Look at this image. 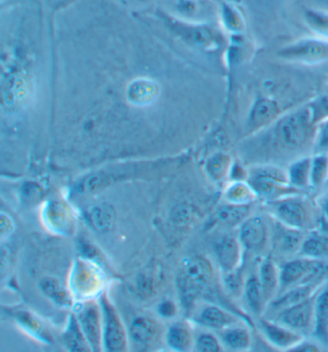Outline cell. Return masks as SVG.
I'll return each mask as SVG.
<instances>
[{
  "mask_svg": "<svg viewBox=\"0 0 328 352\" xmlns=\"http://www.w3.org/2000/svg\"><path fill=\"white\" fill-rule=\"evenodd\" d=\"M248 183L257 197L267 203L298 195L301 192L290 184L288 173L275 166H261L250 170Z\"/></svg>",
  "mask_w": 328,
  "mask_h": 352,
  "instance_id": "1",
  "label": "cell"
},
{
  "mask_svg": "<svg viewBox=\"0 0 328 352\" xmlns=\"http://www.w3.org/2000/svg\"><path fill=\"white\" fill-rule=\"evenodd\" d=\"M327 272L328 265L323 261L299 256L285 263L280 268V292L282 293L298 285L323 283Z\"/></svg>",
  "mask_w": 328,
  "mask_h": 352,
  "instance_id": "2",
  "label": "cell"
},
{
  "mask_svg": "<svg viewBox=\"0 0 328 352\" xmlns=\"http://www.w3.org/2000/svg\"><path fill=\"white\" fill-rule=\"evenodd\" d=\"M267 205L272 217L285 226L303 232L313 227L312 208L298 195L280 199Z\"/></svg>",
  "mask_w": 328,
  "mask_h": 352,
  "instance_id": "3",
  "label": "cell"
},
{
  "mask_svg": "<svg viewBox=\"0 0 328 352\" xmlns=\"http://www.w3.org/2000/svg\"><path fill=\"white\" fill-rule=\"evenodd\" d=\"M312 129V118L308 109L299 110L280 120L275 136L282 147L298 150L307 143Z\"/></svg>",
  "mask_w": 328,
  "mask_h": 352,
  "instance_id": "4",
  "label": "cell"
},
{
  "mask_svg": "<svg viewBox=\"0 0 328 352\" xmlns=\"http://www.w3.org/2000/svg\"><path fill=\"white\" fill-rule=\"evenodd\" d=\"M213 278V268L204 258H188L179 270L177 283L187 299L200 296L209 286Z\"/></svg>",
  "mask_w": 328,
  "mask_h": 352,
  "instance_id": "5",
  "label": "cell"
},
{
  "mask_svg": "<svg viewBox=\"0 0 328 352\" xmlns=\"http://www.w3.org/2000/svg\"><path fill=\"white\" fill-rule=\"evenodd\" d=\"M279 57L298 63L315 64L328 59V43L323 41L305 39L283 47Z\"/></svg>",
  "mask_w": 328,
  "mask_h": 352,
  "instance_id": "6",
  "label": "cell"
},
{
  "mask_svg": "<svg viewBox=\"0 0 328 352\" xmlns=\"http://www.w3.org/2000/svg\"><path fill=\"white\" fill-rule=\"evenodd\" d=\"M315 294L305 300L279 311L274 320L303 334L313 331Z\"/></svg>",
  "mask_w": 328,
  "mask_h": 352,
  "instance_id": "7",
  "label": "cell"
},
{
  "mask_svg": "<svg viewBox=\"0 0 328 352\" xmlns=\"http://www.w3.org/2000/svg\"><path fill=\"white\" fill-rule=\"evenodd\" d=\"M258 327L267 342L280 351H290L305 339L303 333L296 331L277 320L260 318Z\"/></svg>",
  "mask_w": 328,
  "mask_h": 352,
  "instance_id": "8",
  "label": "cell"
},
{
  "mask_svg": "<svg viewBox=\"0 0 328 352\" xmlns=\"http://www.w3.org/2000/svg\"><path fill=\"white\" fill-rule=\"evenodd\" d=\"M239 241L246 250L258 252L267 245L269 227L260 215H250L239 226Z\"/></svg>",
  "mask_w": 328,
  "mask_h": 352,
  "instance_id": "9",
  "label": "cell"
},
{
  "mask_svg": "<svg viewBox=\"0 0 328 352\" xmlns=\"http://www.w3.org/2000/svg\"><path fill=\"white\" fill-rule=\"evenodd\" d=\"M244 248L239 239L234 236L222 239L215 248V256L222 272L229 273L240 268Z\"/></svg>",
  "mask_w": 328,
  "mask_h": 352,
  "instance_id": "10",
  "label": "cell"
},
{
  "mask_svg": "<svg viewBox=\"0 0 328 352\" xmlns=\"http://www.w3.org/2000/svg\"><path fill=\"white\" fill-rule=\"evenodd\" d=\"M313 334L322 346L328 347V281L315 294Z\"/></svg>",
  "mask_w": 328,
  "mask_h": 352,
  "instance_id": "11",
  "label": "cell"
},
{
  "mask_svg": "<svg viewBox=\"0 0 328 352\" xmlns=\"http://www.w3.org/2000/svg\"><path fill=\"white\" fill-rule=\"evenodd\" d=\"M103 311L105 316V344L109 351H124L126 346V333L115 313L106 300H103Z\"/></svg>",
  "mask_w": 328,
  "mask_h": 352,
  "instance_id": "12",
  "label": "cell"
},
{
  "mask_svg": "<svg viewBox=\"0 0 328 352\" xmlns=\"http://www.w3.org/2000/svg\"><path fill=\"white\" fill-rule=\"evenodd\" d=\"M257 276L269 306L280 292V268L277 267L272 258H264L258 267Z\"/></svg>",
  "mask_w": 328,
  "mask_h": 352,
  "instance_id": "13",
  "label": "cell"
},
{
  "mask_svg": "<svg viewBox=\"0 0 328 352\" xmlns=\"http://www.w3.org/2000/svg\"><path fill=\"white\" fill-rule=\"evenodd\" d=\"M322 284L309 283L292 287V288L282 292L281 294L274 299L268 307L272 308L274 312H279V311L283 310V309L289 307V306L294 305V304L301 302V301L311 298V296L317 293L318 288L322 286Z\"/></svg>",
  "mask_w": 328,
  "mask_h": 352,
  "instance_id": "14",
  "label": "cell"
},
{
  "mask_svg": "<svg viewBox=\"0 0 328 352\" xmlns=\"http://www.w3.org/2000/svg\"><path fill=\"white\" fill-rule=\"evenodd\" d=\"M277 221V220H275ZM277 234H275V245L280 252L285 254H298L304 238V232L299 231L277 221Z\"/></svg>",
  "mask_w": 328,
  "mask_h": 352,
  "instance_id": "15",
  "label": "cell"
},
{
  "mask_svg": "<svg viewBox=\"0 0 328 352\" xmlns=\"http://www.w3.org/2000/svg\"><path fill=\"white\" fill-rule=\"evenodd\" d=\"M200 322L204 327L222 331L226 328L236 325L238 318L233 314L229 313L224 309L210 306L201 312Z\"/></svg>",
  "mask_w": 328,
  "mask_h": 352,
  "instance_id": "16",
  "label": "cell"
},
{
  "mask_svg": "<svg viewBox=\"0 0 328 352\" xmlns=\"http://www.w3.org/2000/svg\"><path fill=\"white\" fill-rule=\"evenodd\" d=\"M248 307L253 314L260 317L268 308V303L266 301L262 287L258 279L257 275H251L246 279L245 291H244Z\"/></svg>",
  "mask_w": 328,
  "mask_h": 352,
  "instance_id": "17",
  "label": "cell"
},
{
  "mask_svg": "<svg viewBox=\"0 0 328 352\" xmlns=\"http://www.w3.org/2000/svg\"><path fill=\"white\" fill-rule=\"evenodd\" d=\"M79 320L91 346L97 349L99 347L100 327L97 308L93 305L86 306L79 314Z\"/></svg>",
  "mask_w": 328,
  "mask_h": 352,
  "instance_id": "18",
  "label": "cell"
},
{
  "mask_svg": "<svg viewBox=\"0 0 328 352\" xmlns=\"http://www.w3.org/2000/svg\"><path fill=\"white\" fill-rule=\"evenodd\" d=\"M298 256L312 260L323 261L328 258V236L322 234H311L304 238Z\"/></svg>",
  "mask_w": 328,
  "mask_h": 352,
  "instance_id": "19",
  "label": "cell"
},
{
  "mask_svg": "<svg viewBox=\"0 0 328 352\" xmlns=\"http://www.w3.org/2000/svg\"><path fill=\"white\" fill-rule=\"evenodd\" d=\"M160 330L156 322L150 318H141L136 320L131 327V335L134 341L142 346H150L159 338Z\"/></svg>",
  "mask_w": 328,
  "mask_h": 352,
  "instance_id": "20",
  "label": "cell"
},
{
  "mask_svg": "<svg viewBox=\"0 0 328 352\" xmlns=\"http://www.w3.org/2000/svg\"><path fill=\"white\" fill-rule=\"evenodd\" d=\"M222 340L224 346L233 351H248L253 342V338L248 329L243 327H236V325L222 330Z\"/></svg>",
  "mask_w": 328,
  "mask_h": 352,
  "instance_id": "21",
  "label": "cell"
},
{
  "mask_svg": "<svg viewBox=\"0 0 328 352\" xmlns=\"http://www.w3.org/2000/svg\"><path fill=\"white\" fill-rule=\"evenodd\" d=\"M251 206L227 204L218 212L217 219L227 226H240L251 215Z\"/></svg>",
  "mask_w": 328,
  "mask_h": 352,
  "instance_id": "22",
  "label": "cell"
},
{
  "mask_svg": "<svg viewBox=\"0 0 328 352\" xmlns=\"http://www.w3.org/2000/svg\"><path fill=\"white\" fill-rule=\"evenodd\" d=\"M224 198L229 204L234 205H253L258 199L250 184L243 181H236L227 188Z\"/></svg>",
  "mask_w": 328,
  "mask_h": 352,
  "instance_id": "23",
  "label": "cell"
},
{
  "mask_svg": "<svg viewBox=\"0 0 328 352\" xmlns=\"http://www.w3.org/2000/svg\"><path fill=\"white\" fill-rule=\"evenodd\" d=\"M279 109L274 102L262 99L256 102L250 117V126L253 129H259L270 123L277 117Z\"/></svg>",
  "mask_w": 328,
  "mask_h": 352,
  "instance_id": "24",
  "label": "cell"
},
{
  "mask_svg": "<svg viewBox=\"0 0 328 352\" xmlns=\"http://www.w3.org/2000/svg\"><path fill=\"white\" fill-rule=\"evenodd\" d=\"M311 164L312 159L305 157L294 162L288 170V178L292 186L301 190L311 186Z\"/></svg>",
  "mask_w": 328,
  "mask_h": 352,
  "instance_id": "25",
  "label": "cell"
},
{
  "mask_svg": "<svg viewBox=\"0 0 328 352\" xmlns=\"http://www.w3.org/2000/svg\"><path fill=\"white\" fill-rule=\"evenodd\" d=\"M89 219L93 228L99 232H107L113 227L116 212L111 206L108 204H102L91 210Z\"/></svg>",
  "mask_w": 328,
  "mask_h": 352,
  "instance_id": "26",
  "label": "cell"
},
{
  "mask_svg": "<svg viewBox=\"0 0 328 352\" xmlns=\"http://www.w3.org/2000/svg\"><path fill=\"white\" fill-rule=\"evenodd\" d=\"M47 217L49 220L50 225L54 226V229L58 230L60 232L71 230V214H69L67 208H64L61 204H51L47 208Z\"/></svg>",
  "mask_w": 328,
  "mask_h": 352,
  "instance_id": "27",
  "label": "cell"
},
{
  "mask_svg": "<svg viewBox=\"0 0 328 352\" xmlns=\"http://www.w3.org/2000/svg\"><path fill=\"white\" fill-rule=\"evenodd\" d=\"M157 95L156 87L154 83L150 81H137L130 87V93L129 97L134 104H148L154 100L155 96Z\"/></svg>",
  "mask_w": 328,
  "mask_h": 352,
  "instance_id": "28",
  "label": "cell"
},
{
  "mask_svg": "<svg viewBox=\"0 0 328 352\" xmlns=\"http://www.w3.org/2000/svg\"><path fill=\"white\" fill-rule=\"evenodd\" d=\"M328 177V157L327 155H316L311 164V186L318 188L325 184Z\"/></svg>",
  "mask_w": 328,
  "mask_h": 352,
  "instance_id": "29",
  "label": "cell"
},
{
  "mask_svg": "<svg viewBox=\"0 0 328 352\" xmlns=\"http://www.w3.org/2000/svg\"><path fill=\"white\" fill-rule=\"evenodd\" d=\"M305 21L308 28L316 34L328 39V14L322 11L307 10L305 12Z\"/></svg>",
  "mask_w": 328,
  "mask_h": 352,
  "instance_id": "30",
  "label": "cell"
},
{
  "mask_svg": "<svg viewBox=\"0 0 328 352\" xmlns=\"http://www.w3.org/2000/svg\"><path fill=\"white\" fill-rule=\"evenodd\" d=\"M231 157L224 154L213 155L207 162V172L215 181H221L229 172Z\"/></svg>",
  "mask_w": 328,
  "mask_h": 352,
  "instance_id": "31",
  "label": "cell"
},
{
  "mask_svg": "<svg viewBox=\"0 0 328 352\" xmlns=\"http://www.w3.org/2000/svg\"><path fill=\"white\" fill-rule=\"evenodd\" d=\"M224 284L227 293L233 298H238L244 296L246 279L240 272V268L234 272L224 273Z\"/></svg>",
  "mask_w": 328,
  "mask_h": 352,
  "instance_id": "32",
  "label": "cell"
},
{
  "mask_svg": "<svg viewBox=\"0 0 328 352\" xmlns=\"http://www.w3.org/2000/svg\"><path fill=\"white\" fill-rule=\"evenodd\" d=\"M167 342L172 349L185 351L190 346V332L185 327H179V325L172 327L167 334Z\"/></svg>",
  "mask_w": 328,
  "mask_h": 352,
  "instance_id": "33",
  "label": "cell"
},
{
  "mask_svg": "<svg viewBox=\"0 0 328 352\" xmlns=\"http://www.w3.org/2000/svg\"><path fill=\"white\" fill-rule=\"evenodd\" d=\"M40 286H42L45 294L54 299L55 302L61 304V305L69 304L68 294L61 288L58 282L52 279H45L42 282Z\"/></svg>",
  "mask_w": 328,
  "mask_h": 352,
  "instance_id": "34",
  "label": "cell"
},
{
  "mask_svg": "<svg viewBox=\"0 0 328 352\" xmlns=\"http://www.w3.org/2000/svg\"><path fill=\"white\" fill-rule=\"evenodd\" d=\"M66 342L68 344L69 349L71 351H85L86 349L85 340L80 331H79L78 327L76 325L74 320H71V324H69V331L66 334Z\"/></svg>",
  "mask_w": 328,
  "mask_h": 352,
  "instance_id": "35",
  "label": "cell"
},
{
  "mask_svg": "<svg viewBox=\"0 0 328 352\" xmlns=\"http://www.w3.org/2000/svg\"><path fill=\"white\" fill-rule=\"evenodd\" d=\"M196 349L201 352H220L222 351L221 342L211 334H202L196 341Z\"/></svg>",
  "mask_w": 328,
  "mask_h": 352,
  "instance_id": "36",
  "label": "cell"
},
{
  "mask_svg": "<svg viewBox=\"0 0 328 352\" xmlns=\"http://www.w3.org/2000/svg\"><path fill=\"white\" fill-rule=\"evenodd\" d=\"M328 153V121L318 129L315 140V154L327 155Z\"/></svg>",
  "mask_w": 328,
  "mask_h": 352,
  "instance_id": "37",
  "label": "cell"
},
{
  "mask_svg": "<svg viewBox=\"0 0 328 352\" xmlns=\"http://www.w3.org/2000/svg\"><path fill=\"white\" fill-rule=\"evenodd\" d=\"M172 220L176 225H186L191 219V210L186 204H181L174 208L172 212Z\"/></svg>",
  "mask_w": 328,
  "mask_h": 352,
  "instance_id": "38",
  "label": "cell"
},
{
  "mask_svg": "<svg viewBox=\"0 0 328 352\" xmlns=\"http://www.w3.org/2000/svg\"><path fill=\"white\" fill-rule=\"evenodd\" d=\"M16 318L20 320L21 323L25 325L28 329L31 330L32 332L40 331V323L35 320L32 316H30V314L25 312H20L16 314Z\"/></svg>",
  "mask_w": 328,
  "mask_h": 352,
  "instance_id": "39",
  "label": "cell"
},
{
  "mask_svg": "<svg viewBox=\"0 0 328 352\" xmlns=\"http://www.w3.org/2000/svg\"><path fill=\"white\" fill-rule=\"evenodd\" d=\"M318 352L320 351V346L315 342L306 341L305 339L303 341L299 342L296 346L290 351V352Z\"/></svg>",
  "mask_w": 328,
  "mask_h": 352,
  "instance_id": "40",
  "label": "cell"
},
{
  "mask_svg": "<svg viewBox=\"0 0 328 352\" xmlns=\"http://www.w3.org/2000/svg\"><path fill=\"white\" fill-rule=\"evenodd\" d=\"M104 178H102V177L99 176H93L92 178L89 179L88 181L86 182V184L84 188H86V190L92 192V191H95L97 190V189L102 188V186H104Z\"/></svg>",
  "mask_w": 328,
  "mask_h": 352,
  "instance_id": "41",
  "label": "cell"
},
{
  "mask_svg": "<svg viewBox=\"0 0 328 352\" xmlns=\"http://www.w3.org/2000/svg\"><path fill=\"white\" fill-rule=\"evenodd\" d=\"M159 312L164 317L169 318L176 313V307H174V303L167 301V302L162 303L160 305Z\"/></svg>",
  "mask_w": 328,
  "mask_h": 352,
  "instance_id": "42",
  "label": "cell"
},
{
  "mask_svg": "<svg viewBox=\"0 0 328 352\" xmlns=\"http://www.w3.org/2000/svg\"><path fill=\"white\" fill-rule=\"evenodd\" d=\"M0 227H1V233L4 234L5 233H9V232L12 230V224L10 220H9L8 217H6L5 215H1V222H0Z\"/></svg>",
  "mask_w": 328,
  "mask_h": 352,
  "instance_id": "43",
  "label": "cell"
},
{
  "mask_svg": "<svg viewBox=\"0 0 328 352\" xmlns=\"http://www.w3.org/2000/svg\"><path fill=\"white\" fill-rule=\"evenodd\" d=\"M322 210L323 214H325V217H327V219L328 220V199L323 203Z\"/></svg>",
  "mask_w": 328,
  "mask_h": 352,
  "instance_id": "44",
  "label": "cell"
},
{
  "mask_svg": "<svg viewBox=\"0 0 328 352\" xmlns=\"http://www.w3.org/2000/svg\"><path fill=\"white\" fill-rule=\"evenodd\" d=\"M142 1H145V0H142Z\"/></svg>",
  "mask_w": 328,
  "mask_h": 352,
  "instance_id": "45",
  "label": "cell"
}]
</instances>
